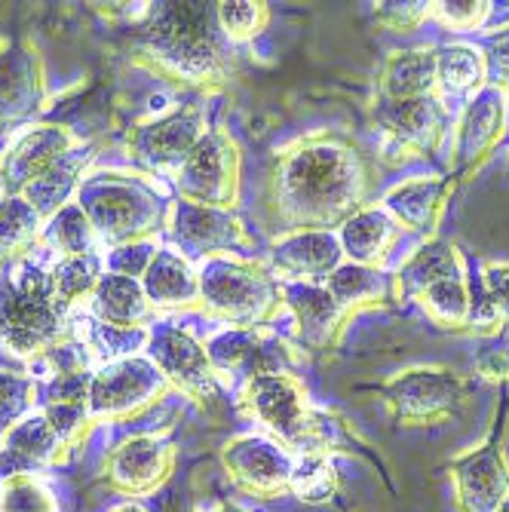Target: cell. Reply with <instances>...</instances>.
<instances>
[{"instance_id": "6da1fadb", "label": "cell", "mask_w": 509, "mask_h": 512, "mask_svg": "<svg viewBox=\"0 0 509 512\" xmlns=\"http://www.w3.org/2000/svg\"><path fill=\"white\" fill-rule=\"evenodd\" d=\"M368 169L353 142L338 132L301 135L276 151L267 209L283 234L332 230L365 206Z\"/></svg>"}, {"instance_id": "7a4b0ae2", "label": "cell", "mask_w": 509, "mask_h": 512, "mask_svg": "<svg viewBox=\"0 0 509 512\" xmlns=\"http://www.w3.org/2000/svg\"><path fill=\"white\" fill-rule=\"evenodd\" d=\"M129 37L132 59L172 83L218 86L237 74V46L218 25V4H145Z\"/></svg>"}, {"instance_id": "3957f363", "label": "cell", "mask_w": 509, "mask_h": 512, "mask_svg": "<svg viewBox=\"0 0 509 512\" xmlns=\"http://www.w3.org/2000/svg\"><path fill=\"white\" fill-rule=\"evenodd\" d=\"M65 338L68 307L56 295L53 273L22 261L16 276L0 283V341L19 356H43Z\"/></svg>"}, {"instance_id": "277c9868", "label": "cell", "mask_w": 509, "mask_h": 512, "mask_svg": "<svg viewBox=\"0 0 509 512\" xmlns=\"http://www.w3.org/2000/svg\"><path fill=\"white\" fill-rule=\"evenodd\" d=\"M240 408L264 424L280 445L298 454H329L326 417L310 408L307 390L292 371L249 378L240 390Z\"/></svg>"}, {"instance_id": "5b68a950", "label": "cell", "mask_w": 509, "mask_h": 512, "mask_svg": "<svg viewBox=\"0 0 509 512\" xmlns=\"http://www.w3.org/2000/svg\"><path fill=\"white\" fill-rule=\"evenodd\" d=\"M80 209L86 212L99 246H126L151 240L160 224V203L142 181L126 175H96L80 184Z\"/></svg>"}, {"instance_id": "8992f818", "label": "cell", "mask_w": 509, "mask_h": 512, "mask_svg": "<svg viewBox=\"0 0 509 512\" xmlns=\"http://www.w3.org/2000/svg\"><path fill=\"white\" fill-rule=\"evenodd\" d=\"M200 276V304L234 329H261L280 307V286L258 267L234 258H209Z\"/></svg>"}, {"instance_id": "52a82bcc", "label": "cell", "mask_w": 509, "mask_h": 512, "mask_svg": "<svg viewBox=\"0 0 509 512\" xmlns=\"http://www.w3.org/2000/svg\"><path fill=\"white\" fill-rule=\"evenodd\" d=\"M381 396L402 427H436L460 414L467 387L448 365H411L381 384Z\"/></svg>"}, {"instance_id": "ba28073f", "label": "cell", "mask_w": 509, "mask_h": 512, "mask_svg": "<svg viewBox=\"0 0 509 512\" xmlns=\"http://www.w3.org/2000/svg\"><path fill=\"white\" fill-rule=\"evenodd\" d=\"M175 188L188 203L234 209L240 200V151L234 138L224 129H209L175 172Z\"/></svg>"}, {"instance_id": "9c48e42d", "label": "cell", "mask_w": 509, "mask_h": 512, "mask_svg": "<svg viewBox=\"0 0 509 512\" xmlns=\"http://www.w3.org/2000/svg\"><path fill=\"white\" fill-rule=\"evenodd\" d=\"M375 123L381 129V151L387 154V160L405 163L439 151L448 129V108L439 96L411 99V102L378 99Z\"/></svg>"}, {"instance_id": "30bf717a", "label": "cell", "mask_w": 509, "mask_h": 512, "mask_svg": "<svg viewBox=\"0 0 509 512\" xmlns=\"http://www.w3.org/2000/svg\"><path fill=\"white\" fill-rule=\"evenodd\" d=\"M166 393V378L151 359L126 356L105 362L99 371H92L89 387V414L92 421L102 417H126L148 408L154 399Z\"/></svg>"}, {"instance_id": "8fae6325", "label": "cell", "mask_w": 509, "mask_h": 512, "mask_svg": "<svg viewBox=\"0 0 509 512\" xmlns=\"http://www.w3.org/2000/svg\"><path fill=\"white\" fill-rule=\"evenodd\" d=\"M206 132V114L200 105H178L129 132V157L157 172H178Z\"/></svg>"}, {"instance_id": "7c38bea8", "label": "cell", "mask_w": 509, "mask_h": 512, "mask_svg": "<svg viewBox=\"0 0 509 512\" xmlns=\"http://www.w3.org/2000/svg\"><path fill=\"white\" fill-rule=\"evenodd\" d=\"M506 129V92L494 83H485L473 99H467L464 111L454 126V178H473L497 151Z\"/></svg>"}, {"instance_id": "4fadbf2b", "label": "cell", "mask_w": 509, "mask_h": 512, "mask_svg": "<svg viewBox=\"0 0 509 512\" xmlns=\"http://www.w3.org/2000/svg\"><path fill=\"white\" fill-rule=\"evenodd\" d=\"M148 353L166 384L178 387L197 402L218 399V375L206 356V344H200L191 332L160 322L148 335Z\"/></svg>"}, {"instance_id": "5bb4252c", "label": "cell", "mask_w": 509, "mask_h": 512, "mask_svg": "<svg viewBox=\"0 0 509 512\" xmlns=\"http://www.w3.org/2000/svg\"><path fill=\"white\" fill-rule=\"evenodd\" d=\"M221 463L243 491L261 500H273L289 491L295 454L264 436H237L221 448Z\"/></svg>"}, {"instance_id": "9a60e30c", "label": "cell", "mask_w": 509, "mask_h": 512, "mask_svg": "<svg viewBox=\"0 0 509 512\" xmlns=\"http://www.w3.org/2000/svg\"><path fill=\"white\" fill-rule=\"evenodd\" d=\"M169 243L184 258H221L246 246L243 221L230 209L197 206L178 200L169 212Z\"/></svg>"}, {"instance_id": "2e32d148", "label": "cell", "mask_w": 509, "mask_h": 512, "mask_svg": "<svg viewBox=\"0 0 509 512\" xmlns=\"http://www.w3.org/2000/svg\"><path fill=\"white\" fill-rule=\"evenodd\" d=\"M454 497L460 512H497L509 500V460L503 442L488 436L451 460Z\"/></svg>"}, {"instance_id": "e0dca14e", "label": "cell", "mask_w": 509, "mask_h": 512, "mask_svg": "<svg viewBox=\"0 0 509 512\" xmlns=\"http://www.w3.org/2000/svg\"><path fill=\"white\" fill-rule=\"evenodd\" d=\"M206 356L218 371H234L243 381L258 375H280L295 365V353L286 341L264 329H227L206 344Z\"/></svg>"}, {"instance_id": "ac0fdd59", "label": "cell", "mask_w": 509, "mask_h": 512, "mask_svg": "<svg viewBox=\"0 0 509 512\" xmlns=\"http://www.w3.org/2000/svg\"><path fill=\"white\" fill-rule=\"evenodd\" d=\"M175 467V445L160 436H132L108 454V482L111 488L145 497L154 494Z\"/></svg>"}, {"instance_id": "d6986e66", "label": "cell", "mask_w": 509, "mask_h": 512, "mask_svg": "<svg viewBox=\"0 0 509 512\" xmlns=\"http://www.w3.org/2000/svg\"><path fill=\"white\" fill-rule=\"evenodd\" d=\"M46 80L34 46L0 40V123H16L43 108Z\"/></svg>"}, {"instance_id": "ffe728a7", "label": "cell", "mask_w": 509, "mask_h": 512, "mask_svg": "<svg viewBox=\"0 0 509 512\" xmlns=\"http://www.w3.org/2000/svg\"><path fill=\"white\" fill-rule=\"evenodd\" d=\"M454 188H457V178L451 175H414L408 181L393 184L381 203L387 215L405 230L433 237L454 197Z\"/></svg>"}, {"instance_id": "44dd1931", "label": "cell", "mask_w": 509, "mask_h": 512, "mask_svg": "<svg viewBox=\"0 0 509 512\" xmlns=\"http://www.w3.org/2000/svg\"><path fill=\"white\" fill-rule=\"evenodd\" d=\"M74 148V135L65 126H34L19 135L0 160V188L7 197H19L34 178H40L62 154Z\"/></svg>"}, {"instance_id": "7402d4cb", "label": "cell", "mask_w": 509, "mask_h": 512, "mask_svg": "<svg viewBox=\"0 0 509 512\" xmlns=\"http://www.w3.org/2000/svg\"><path fill=\"white\" fill-rule=\"evenodd\" d=\"M280 295L292 307L298 319V338L310 350H332L341 335L350 313L329 295L319 283H283Z\"/></svg>"}, {"instance_id": "603a6c76", "label": "cell", "mask_w": 509, "mask_h": 512, "mask_svg": "<svg viewBox=\"0 0 509 512\" xmlns=\"http://www.w3.org/2000/svg\"><path fill=\"white\" fill-rule=\"evenodd\" d=\"M341 240L335 230H292L273 246V264L298 283H319L341 267Z\"/></svg>"}, {"instance_id": "cb8c5ba5", "label": "cell", "mask_w": 509, "mask_h": 512, "mask_svg": "<svg viewBox=\"0 0 509 512\" xmlns=\"http://www.w3.org/2000/svg\"><path fill=\"white\" fill-rule=\"evenodd\" d=\"M65 460V448L43 417V411L25 414L4 433L0 442V479H10L19 473H34L46 463Z\"/></svg>"}, {"instance_id": "d4e9b609", "label": "cell", "mask_w": 509, "mask_h": 512, "mask_svg": "<svg viewBox=\"0 0 509 512\" xmlns=\"http://www.w3.org/2000/svg\"><path fill=\"white\" fill-rule=\"evenodd\" d=\"M467 276L464 255L448 240H427L424 246L414 249L411 258L402 261V267L393 273V295L396 301L418 298L424 289L442 283V279Z\"/></svg>"}, {"instance_id": "484cf974", "label": "cell", "mask_w": 509, "mask_h": 512, "mask_svg": "<svg viewBox=\"0 0 509 512\" xmlns=\"http://www.w3.org/2000/svg\"><path fill=\"white\" fill-rule=\"evenodd\" d=\"M427 96H436V46L390 53L378 77V99L411 102Z\"/></svg>"}, {"instance_id": "4316f807", "label": "cell", "mask_w": 509, "mask_h": 512, "mask_svg": "<svg viewBox=\"0 0 509 512\" xmlns=\"http://www.w3.org/2000/svg\"><path fill=\"white\" fill-rule=\"evenodd\" d=\"M338 240L350 264L381 270L399 240V224L387 215L384 206H362L353 218L341 224Z\"/></svg>"}, {"instance_id": "83f0119b", "label": "cell", "mask_w": 509, "mask_h": 512, "mask_svg": "<svg viewBox=\"0 0 509 512\" xmlns=\"http://www.w3.org/2000/svg\"><path fill=\"white\" fill-rule=\"evenodd\" d=\"M89 310L102 325L114 329H145L142 322L151 319V301L142 289V279H129L117 273H105L96 292L89 298Z\"/></svg>"}, {"instance_id": "f1b7e54d", "label": "cell", "mask_w": 509, "mask_h": 512, "mask_svg": "<svg viewBox=\"0 0 509 512\" xmlns=\"http://www.w3.org/2000/svg\"><path fill=\"white\" fill-rule=\"evenodd\" d=\"M142 289L151 307H197L200 304V276L191 261L175 249H163L154 255L148 273L142 276Z\"/></svg>"}, {"instance_id": "f546056e", "label": "cell", "mask_w": 509, "mask_h": 512, "mask_svg": "<svg viewBox=\"0 0 509 512\" xmlns=\"http://www.w3.org/2000/svg\"><path fill=\"white\" fill-rule=\"evenodd\" d=\"M485 83H488V62L479 46L470 43L436 46V96L442 102L454 96L473 99Z\"/></svg>"}, {"instance_id": "4dcf8cb0", "label": "cell", "mask_w": 509, "mask_h": 512, "mask_svg": "<svg viewBox=\"0 0 509 512\" xmlns=\"http://www.w3.org/2000/svg\"><path fill=\"white\" fill-rule=\"evenodd\" d=\"M329 295L353 316L356 310L365 307H381L396 301L393 295V276L375 267H362V264H341L329 279H326Z\"/></svg>"}, {"instance_id": "1f68e13d", "label": "cell", "mask_w": 509, "mask_h": 512, "mask_svg": "<svg viewBox=\"0 0 509 512\" xmlns=\"http://www.w3.org/2000/svg\"><path fill=\"white\" fill-rule=\"evenodd\" d=\"M89 154H92V145L71 148L68 154H62L50 169H46L40 178H34L19 197H25L37 209L40 218H53L62 206H68V197L77 188L80 172H83Z\"/></svg>"}, {"instance_id": "d6a6232c", "label": "cell", "mask_w": 509, "mask_h": 512, "mask_svg": "<svg viewBox=\"0 0 509 512\" xmlns=\"http://www.w3.org/2000/svg\"><path fill=\"white\" fill-rule=\"evenodd\" d=\"M503 325H509V261H485L479 289H470L467 332L494 335Z\"/></svg>"}, {"instance_id": "836d02e7", "label": "cell", "mask_w": 509, "mask_h": 512, "mask_svg": "<svg viewBox=\"0 0 509 512\" xmlns=\"http://www.w3.org/2000/svg\"><path fill=\"white\" fill-rule=\"evenodd\" d=\"M43 237V218L25 197L0 200V261L25 255Z\"/></svg>"}, {"instance_id": "e575fe53", "label": "cell", "mask_w": 509, "mask_h": 512, "mask_svg": "<svg viewBox=\"0 0 509 512\" xmlns=\"http://www.w3.org/2000/svg\"><path fill=\"white\" fill-rule=\"evenodd\" d=\"M414 301H421L427 316L451 332H467L470 329V283L467 276L442 279V283L424 289Z\"/></svg>"}, {"instance_id": "d590c367", "label": "cell", "mask_w": 509, "mask_h": 512, "mask_svg": "<svg viewBox=\"0 0 509 512\" xmlns=\"http://www.w3.org/2000/svg\"><path fill=\"white\" fill-rule=\"evenodd\" d=\"M43 240L50 249H56L62 258L89 255V252L99 249L96 230H92V224H89L86 212L80 209V203H68L53 218H46Z\"/></svg>"}, {"instance_id": "8d00e7d4", "label": "cell", "mask_w": 509, "mask_h": 512, "mask_svg": "<svg viewBox=\"0 0 509 512\" xmlns=\"http://www.w3.org/2000/svg\"><path fill=\"white\" fill-rule=\"evenodd\" d=\"M289 491L304 503H329L338 494V473L329 454H295Z\"/></svg>"}, {"instance_id": "74e56055", "label": "cell", "mask_w": 509, "mask_h": 512, "mask_svg": "<svg viewBox=\"0 0 509 512\" xmlns=\"http://www.w3.org/2000/svg\"><path fill=\"white\" fill-rule=\"evenodd\" d=\"M102 258L96 252L89 255H74V258H59V264L53 267V279H56V295L65 307L80 304L83 298H92L99 279H102Z\"/></svg>"}, {"instance_id": "f35d334b", "label": "cell", "mask_w": 509, "mask_h": 512, "mask_svg": "<svg viewBox=\"0 0 509 512\" xmlns=\"http://www.w3.org/2000/svg\"><path fill=\"white\" fill-rule=\"evenodd\" d=\"M0 512H59V503L34 473H19L0 479Z\"/></svg>"}, {"instance_id": "ab89813d", "label": "cell", "mask_w": 509, "mask_h": 512, "mask_svg": "<svg viewBox=\"0 0 509 512\" xmlns=\"http://www.w3.org/2000/svg\"><path fill=\"white\" fill-rule=\"evenodd\" d=\"M267 22H270L267 4H255V0H224V4H218V25L234 46L255 40L267 28Z\"/></svg>"}, {"instance_id": "60d3db41", "label": "cell", "mask_w": 509, "mask_h": 512, "mask_svg": "<svg viewBox=\"0 0 509 512\" xmlns=\"http://www.w3.org/2000/svg\"><path fill=\"white\" fill-rule=\"evenodd\" d=\"M43 417L50 421V427L56 430L59 442L65 451H71L89 430L92 424V414H89V405H68V402H50L40 408Z\"/></svg>"}, {"instance_id": "b9f144b4", "label": "cell", "mask_w": 509, "mask_h": 512, "mask_svg": "<svg viewBox=\"0 0 509 512\" xmlns=\"http://www.w3.org/2000/svg\"><path fill=\"white\" fill-rule=\"evenodd\" d=\"M491 4L485 0H442V4H430V19L442 22L451 31H476L488 22Z\"/></svg>"}, {"instance_id": "7bdbcfd3", "label": "cell", "mask_w": 509, "mask_h": 512, "mask_svg": "<svg viewBox=\"0 0 509 512\" xmlns=\"http://www.w3.org/2000/svg\"><path fill=\"white\" fill-rule=\"evenodd\" d=\"M160 252V243L151 240H138V243H126L111 249V261H108V273L117 276H129V279H142L154 261V255Z\"/></svg>"}, {"instance_id": "ee69618b", "label": "cell", "mask_w": 509, "mask_h": 512, "mask_svg": "<svg viewBox=\"0 0 509 512\" xmlns=\"http://www.w3.org/2000/svg\"><path fill=\"white\" fill-rule=\"evenodd\" d=\"M375 19L390 31L408 34L430 19V4L424 0H387V4H375Z\"/></svg>"}, {"instance_id": "f6af8a7d", "label": "cell", "mask_w": 509, "mask_h": 512, "mask_svg": "<svg viewBox=\"0 0 509 512\" xmlns=\"http://www.w3.org/2000/svg\"><path fill=\"white\" fill-rule=\"evenodd\" d=\"M34 390H37V384L31 378L0 371V427L4 430L13 427L16 417H22V411L28 408Z\"/></svg>"}, {"instance_id": "bcb514c9", "label": "cell", "mask_w": 509, "mask_h": 512, "mask_svg": "<svg viewBox=\"0 0 509 512\" xmlns=\"http://www.w3.org/2000/svg\"><path fill=\"white\" fill-rule=\"evenodd\" d=\"M482 53H485V62H488V74H494V80H488V83L497 86L500 80L509 77V25L488 37Z\"/></svg>"}, {"instance_id": "7dc6e473", "label": "cell", "mask_w": 509, "mask_h": 512, "mask_svg": "<svg viewBox=\"0 0 509 512\" xmlns=\"http://www.w3.org/2000/svg\"><path fill=\"white\" fill-rule=\"evenodd\" d=\"M111 512H148L142 503H135V500H129V503H120V506H114Z\"/></svg>"}, {"instance_id": "c3c4849f", "label": "cell", "mask_w": 509, "mask_h": 512, "mask_svg": "<svg viewBox=\"0 0 509 512\" xmlns=\"http://www.w3.org/2000/svg\"><path fill=\"white\" fill-rule=\"evenodd\" d=\"M215 512H243V509H237V506H230V503H224V506H218Z\"/></svg>"}, {"instance_id": "681fc988", "label": "cell", "mask_w": 509, "mask_h": 512, "mask_svg": "<svg viewBox=\"0 0 509 512\" xmlns=\"http://www.w3.org/2000/svg\"><path fill=\"white\" fill-rule=\"evenodd\" d=\"M497 86H500V89H503V92H506V96H509V77H506V80H500V83H497Z\"/></svg>"}, {"instance_id": "f907efd6", "label": "cell", "mask_w": 509, "mask_h": 512, "mask_svg": "<svg viewBox=\"0 0 509 512\" xmlns=\"http://www.w3.org/2000/svg\"><path fill=\"white\" fill-rule=\"evenodd\" d=\"M166 512H184L181 506H166Z\"/></svg>"}, {"instance_id": "816d5d0a", "label": "cell", "mask_w": 509, "mask_h": 512, "mask_svg": "<svg viewBox=\"0 0 509 512\" xmlns=\"http://www.w3.org/2000/svg\"><path fill=\"white\" fill-rule=\"evenodd\" d=\"M497 512H509V500H506V503H503V506H500Z\"/></svg>"}]
</instances>
